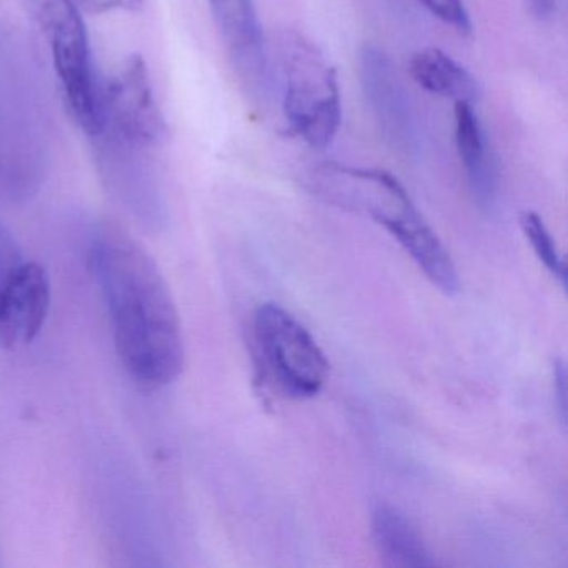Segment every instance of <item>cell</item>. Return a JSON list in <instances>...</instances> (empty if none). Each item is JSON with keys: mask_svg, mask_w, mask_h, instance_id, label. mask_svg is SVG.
Returning a JSON list of instances; mask_svg holds the SVG:
<instances>
[{"mask_svg": "<svg viewBox=\"0 0 568 568\" xmlns=\"http://www.w3.org/2000/svg\"><path fill=\"white\" fill-rule=\"evenodd\" d=\"M282 111L305 144L324 149L342 122L341 89L334 65L304 36L282 42Z\"/></svg>", "mask_w": 568, "mask_h": 568, "instance_id": "obj_3", "label": "cell"}, {"mask_svg": "<svg viewBox=\"0 0 568 568\" xmlns=\"http://www.w3.org/2000/svg\"><path fill=\"white\" fill-rule=\"evenodd\" d=\"M417 2L424 6L438 21L454 28L458 34H470V16L465 9L464 0H417Z\"/></svg>", "mask_w": 568, "mask_h": 568, "instance_id": "obj_15", "label": "cell"}, {"mask_svg": "<svg viewBox=\"0 0 568 568\" xmlns=\"http://www.w3.org/2000/svg\"><path fill=\"white\" fill-rule=\"evenodd\" d=\"M555 2L557 0H525V6H527V11L530 12L531 18L545 22L554 18L555 9H557Z\"/></svg>", "mask_w": 568, "mask_h": 568, "instance_id": "obj_17", "label": "cell"}, {"mask_svg": "<svg viewBox=\"0 0 568 568\" xmlns=\"http://www.w3.org/2000/svg\"><path fill=\"white\" fill-rule=\"evenodd\" d=\"M26 261L28 258L22 254L18 242L0 225V298L4 297Z\"/></svg>", "mask_w": 568, "mask_h": 568, "instance_id": "obj_14", "label": "cell"}, {"mask_svg": "<svg viewBox=\"0 0 568 568\" xmlns=\"http://www.w3.org/2000/svg\"><path fill=\"white\" fill-rule=\"evenodd\" d=\"M520 227L527 241L530 242L535 254H537L538 261L548 268L554 277L561 282V285H565L567 274H565L564 258H561L557 244H555L554 237H551L540 215L531 211L524 212L520 215Z\"/></svg>", "mask_w": 568, "mask_h": 568, "instance_id": "obj_13", "label": "cell"}, {"mask_svg": "<svg viewBox=\"0 0 568 568\" xmlns=\"http://www.w3.org/2000/svg\"><path fill=\"white\" fill-rule=\"evenodd\" d=\"M410 74L424 91L455 102L471 104L478 94L477 81L440 49L428 48L414 54Z\"/></svg>", "mask_w": 568, "mask_h": 568, "instance_id": "obj_12", "label": "cell"}, {"mask_svg": "<svg viewBox=\"0 0 568 568\" xmlns=\"http://www.w3.org/2000/svg\"><path fill=\"white\" fill-rule=\"evenodd\" d=\"M99 102L101 132L109 129L112 142L119 148L145 152L168 139V124L141 55H131L122 62L99 95Z\"/></svg>", "mask_w": 568, "mask_h": 568, "instance_id": "obj_6", "label": "cell"}, {"mask_svg": "<svg viewBox=\"0 0 568 568\" xmlns=\"http://www.w3.org/2000/svg\"><path fill=\"white\" fill-rule=\"evenodd\" d=\"M209 4L235 71L248 84L261 82L267 72V54L252 0H209Z\"/></svg>", "mask_w": 568, "mask_h": 568, "instance_id": "obj_8", "label": "cell"}, {"mask_svg": "<svg viewBox=\"0 0 568 568\" xmlns=\"http://www.w3.org/2000/svg\"><path fill=\"white\" fill-rule=\"evenodd\" d=\"M81 11L89 14H111V12H139L144 0H74Z\"/></svg>", "mask_w": 568, "mask_h": 568, "instance_id": "obj_16", "label": "cell"}, {"mask_svg": "<svg viewBox=\"0 0 568 568\" xmlns=\"http://www.w3.org/2000/svg\"><path fill=\"white\" fill-rule=\"evenodd\" d=\"M308 187L328 204L367 215L387 229L438 291L457 294L454 261L390 172L327 162L311 172Z\"/></svg>", "mask_w": 568, "mask_h": 568, "instance_id": "obj_2", "label": "cell"}, {"mask_svg": "<svg viewBox=\"0 0 568 568\" xmlns=\"http://www.w3.org/2000/svg\"><path fill=\"white\" fill-rule=\"evenodd\" d=\"M91 265L125 371L144 387L172 384L184 371V334L154 258L128 232L104 224L92 235Z\"/></svg>", "mask_w": 568, "mask_h": 568, "instance_id": "obj_1", "label": "cell"}, {"mask_svg": "<svg viewBox=\"0 0 568 568\" xmlns=\"http://www.w3.org/2000/svg\"><path fill=\"white\" fill-rule=\"evenodd\" d=\"M362 81L385 134L398 144H408L414 138V121L407 92L390 59L381 49L365 48L362 52Z\"/></svg>", "mask_w": 568, "mask_h": 568, "instance_id": "obj_9", "label": "cell"}, {"mask_svg": "<svg viewBox=\"0 0 568 568\" xmlns=\"http://www.w3.org/2000/svg\"><path fill=\"white\" fill-rule=\"evenodd\" d=\"M24 4L48 45L72 119L85 134L98 138L101 102L81 9L74 0H24Z\"/></svg>", "mask_w": 568, "mask_h": 568, "instance_id": "obj_4", "label": "cell"}, {"mask_svg": "<svg viewBox=\"0 0 568 568\" xmlns=\"http://www.w3.org/2000/svg\"><path fill=\"white\" fill-rule=\"evenodd\" d=\"M254 341L267 377L291 398L315 397L328 375V361L311 332L285 308L258 307Z\"/></svg>", "mask_w": 568, "mask_h": 568, "instance_id": "obj_5", "label": "cell"}, {"mask_svg": "<svg viewBox=\"0 0 568 568\" xmlns=\"http://www.w3.org/2000/svg\"><path fill=\"white\" fill-rule=\"evenodd\" d=\"M372 537L378 555L388 567L417 568L435 565L417 528L390 505H378L372 514Z\"/></svg>", "mask_w": 568, "mask_h": 568, "instance_id": "obj_10", "label": "cell"}, {"mask_svg": "<svg viewBox=\"0 0 568 568\" xmlns=\"http://www.w3.org/2000/svg\"><path fill=\"white\" fill-rule=\"evenodd\" d=\"M51 311V281L34 261H26L4 297L0 298V344L28 345L38 337Z\"/></svg>", "mask_w": 568, "mask_h": 568, "instance_id": "obj_7", "label": "cell"}, {"mask_svg": "<svg viewBox=\"0 0 568 568\" xmlns=\"http://www.w3.org/2000/svg\"><path fill=\"white\" fill-rule=\"evenodd\" d=\"M455 142L467 171L468 184L480 204H488L495 194V165L488 154L480 122L468 102H455Z\"/></svg>", "mask_w": 568, "mask_h": 568, "instance_id": "obj_11", "label": "cell"}]
</instances>
